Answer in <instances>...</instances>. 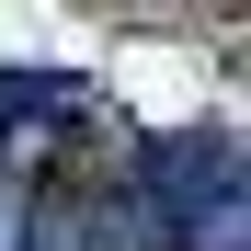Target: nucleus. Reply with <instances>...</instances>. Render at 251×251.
Here are the masks:
<instances>
[{
    "instance_id": "f257e3e1",
    "label": "nucleus",
    "mask_w": 251,
    "mask_h": 251,
    "mask_svg": "<svg viewBox=\"0 0 251 251\" xmlns=\"http://www.w3.org/2000/svg\"><path fill=\"white\" fill-rule=\"evenodd\" d=\"M23 217H34V205H23V183L0 172V251H23Z\"/></svg>"
}]
</instances>
